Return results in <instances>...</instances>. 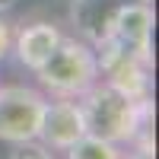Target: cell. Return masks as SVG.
<instances>
[{
	"mask_svg": "<svg viewBox=\"0 0 159 159\" xmlns=\"http://www.w3.org/2000/svg\"><path fill=\"white\" fill-rule=\"evenodd\" d=\"M76 102H80V111H83L86 134L111 140L118 147H130V143L156 147V140H153V121H156L153 96L137 102V99H127L124 92H118L115 86H108L105 80H99Z\"/></svg>",
	"mask_w": 159,
	"mask_h": 159,
	"instance_id": "obj_1",
	"label": "cell"
},
{
	"mask_svg": "<svg viewBox=\"0 0 159 159\" xmlns=\"http://www.w3.org/2000/svg\"><path fill=\"white\" fill-rule=\"evenodd\" d=\"M35 76L51 99H80L92 83L102 80L96 48L80 35H64L51 57L35 70Z\"/></svg>",
	"mask_w": 159,
	"mask_h": 159,
	"instance_id": "obj_2",
	"label": "cell"
},
{
	"mask_svg": "<svg viewBox=\"0 0 159 159\" xmlns=\"http://www.w3.org/2000/svg\"><path fill=\"white\" fill-rule=\"evenodd\" d=\"M48 96L35 86L10 83L0 86V140L3 143H25L38 137Z\"/></svg>",
	"mask_w": 159,
	"mask_h": 159,
	"instance_id": "obj_3",
	"label": "cell"
},
{
	"mask_svg": "<svg viewBox=\"0 0 159 159\" xmlns=\"http://www.w3.org/2000/svg\"><path fill=\"white\" fill-rule=\"evenodd\" d=\"M86 134V124H83V111H80V102L76 99H54V102H45V111H42V124H38V143H45L48 150L64 153L76 143L80 137Z\"/></svg>",
	"mask_w": 159,
	"mask_h": 159,
	"instance_id": "obj_4",
	"label": "cell"
},
{
	"mask_svg": "<svg viewBox=\"0 0 159 159\" xmlns=\"http://www.w3.org/2000/svg\"><path fill=\"white\" fill-rule=\"evenodd\" d=\"M130 3H153V0H70V25L76 29L80 38H86L89 45H96L105 32L111 29L115 16Z\"/></svg>",
	"mask_w": 159,
	"mask_h": 159,
	"instance_id": "obj_5",
	"label": "cell"
},
{
	"mask_svg": "<svg viewBox=\"0 0 159 159\" xmlns=\"http://www.w3.org/2000/svg\"><path fill=\"white\" fill-rule=\"evenodd\" d=\"M61 38H64V32L54 22L38 19V22H29V25H19V32H13V48L10 51H16V61L25 70L35 73L51 57V51L57 48Z\"/></svg>",
	"mask_w": 159,
	"mask_h": 159,
	"instance_id": "obj_6",
	"label": "cell"
},
{
	"mask_svg": "<svg viewBox=\"0 0 159 159\" xmlns=\"http://www.w3.org/2000/svg\"><path fill=\"white\" fill-rule=\"evenodd\" d=\"M105 83L115 86L118 92H124L127 99H147L153 96V64L140 57H127L121 64H115L111 70H105Z\"/></svg>",
	"mask_w": 159,
	"mask_h": 159,
	"instance_id": "obj_7",
	"label": "cell"
},
{
	"mask_svg": "<svg viewBox=\"0 0 159 159\" xmlns=\"http://www.w3.org/2000/svg\"><path fill=\"white\" fill-rule=\"evenodd\" d=\"M64 153H67V159H121L124 156V150L118 147V143L102 140L96 134H83L76 143H70Z\"/></svg>",
	"mask_w": 159,
	"mask_h": 159,
	"instance_id": "obj_8",
	"label": "cell"
},
{
	"mask_svg": "<svg viewBox=\"0 0 159 159\" xmlns=\"http://www.w3.org/2000/svg\"><path fill=\"white\" fill-rule=\"evenodd\" d=\"M7 159H54V150H48L38 140H25V143H13V153Z\"/></svg>",
	"mask_w": 159,
	"mask_h": 159,
	"instance_id": "obj_9",
	"label": "cell"
},
{
	"mask_svg": "<svg viewBox=\"0 0 159 159\" xmlns=\"http://www.w3.org/2000/svg\"><path fill=\"white\" fill-rule=\"evenodd\" d=\"M10 48H13V25L0 16V61L10 54Z\"/></svg>",
	"mask_w": 159,
	"mask_h": 159,
	"instance_id": "obj_10",
	"label": "cell"
},
{
	"mask_svg": "<svg viewBox=\"0 0 159 159\" xmlns=\"http://www.w3.org/2000/svg\"><path fill=\"white\" fill-rule=\"evenodd\" d=\"M130 153H124L121 159H156V147H150V143H130Z\"/></svg>",
	"mask_w": 159,
	"mask_h": 159,
	"instance_id": "obj_11",
	"label": "cell"
},
{
	"mask_svg": "<svg viewBox=\"0 0 159 159\" xmlns=\"http://www.w3.org/2000/svg\"><path fill=\"white\" fill-rule=\"evenodd\" d=\"M13 3H16V0H0V13H3V10H10Z\"/></svg>",
	"mask_w": 159,
	"mask_h": 159,
	"instance_id": "obj_12",
	"label": "cell"
}]
</instances>
